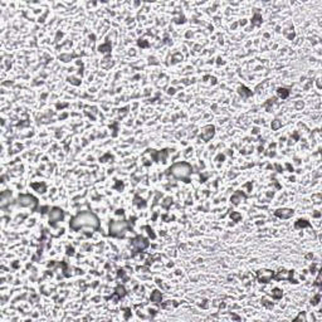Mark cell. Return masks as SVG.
Here are the masks:
<instances>
[{"instance_id": "5", "label": "cell", "mask_w": 322, "mask_h": 322, "mask_svg": "<svg viewBox=\"0 0 322 322\" xmlns=\"http://www.w3.org/2000/svg\"><path fill=\"white\" fill-rule=\"evenodd\" d=\"M131 244H132V247H134V249H135V252H140V250H144L145 248H147L149 247V242H147V239H145L144 237H136L135 239H132L131 240Z\"/></svg>"}, {"instance_id": "13", "label": "cell", "mask_w": 322, "mask_h": 322, "mask_svg": "<svg viewBox=\"0 0 322 322\" xmlns=\"http://www.w3.org/2000/svg\"><path fill=\"white\" fill-rule=\"evenodd\" d=\"M303 226H309V223H307L306 220H297L296 228H303Z\"/></svg>"}, {"instance_id": "18", "label": "cell", "mask_w": 322, "mask_h": 322, "mask_svg": "<svg viewBox=\"0 0 322 322\" xmlns=\"http://www.w3.org/2000/svg\"><path fill=\"white\" fill-rule=\"evenodd\" d=\"M301 318H302V319H304V314H299V316L297 317V319H301Z\"/></svg>"}, {"instance_id": "15", "label": "cell", "mask_w": 322, "mask_h": 322, "mask_svg": "<svg viewBox=\"0 0 322 322\" xmlns=\"http://www.w3.org/2000/svg\"><path fill=\"white\" fill-rule=\"evenodd\" d=\"M116 292H117V294H118L120 297H123V296L126 294V289H125L123 287H121V286H118V287L116 288Z\"/></svg>"}, {"instance_id": "9", "label": "cell", "mask_w": 322, "mask_h": 322, "mask_svg": "<svg viewBox=\"0 0 322 322\" xmlns=\"http://www.w3.org/2000/svg\"><path fill=\"white\" fill-rule=\"evenodd\" d=\"M274 214H276L277 216L282 218V219H287V218H289V216L293 215V210H292V209H278V210H276Z\"/></svg>"}, {"instance_id": "4", "label": "cell", "mask_w": 322, "mask_h": 322, "mask_svg": "<svg viewBox=\"0 0 322 322\" xmlns=\"http://www.w3.org/2000/svg\"><path fill=\"white\" fill-rule=\"evenodd\" d=\"M18 204L22 205V206H30V208H34V206L38 204V200H37L34 196L25 194V195H20V196L18 198Z\"/></svg>"}, {"instance_id": "1", "label": "cell", "mask_w": 322, "mask_h": 322, "mask_svg": "<svg viewBox=\"0 0 322 322\" xmlns=\"http://www.w3.org/2000/svg\"><path fill=\"white\" fill-rule=\"evenodd\" d=\"M71 228L73 230H78L83 226H91L93 229H97L100 226V221H98V218L91 213V211H82L79 214H77L69 223Z\"/></svg>"}, {"instance_id": "6", "label": "cell", "mask_w": 322, "mask_h": 322, "mask_svg": "<svg viewBox=\"0 0 322 322\" xmlns=\"http://www.w3.org/2000/svg\"><path fill=\"white\" fill-rule=\"evenodd\" d=\"M63 216H64V213H63L62 209H59V208H53L52 211H51V214H49V220H51L52 225H54L56 223L61 221V220L63 219Z\"/></svg>"}, {"instance_id": "16", "label": "cell", "mask_w": 322, "mask_h": 322, "mask_svg": "<svg viewBox=\"0 0 322 322\" xmlns=\"http://www.w3.org/2000/svg\"><path fill=\"white\" fill-rule=\"evenodd\" d=\"M319 278H321V274H318V277H317V279H316V286H319V284H321Z\"/></svg>"}, {"instance_id": "8", "label": "cell", "mask_w": 322, "mask_h": 322, "mask_svg": "<svg viewBox=\"0 0 322 322\" xmlns=\"http://www.w3.org/2000/svg\"><path fill=\"white\" fill-rule=\"evenodd\" d=\"M214 131H215L214 126H206V127H204V130L201 131V137H203V140L209 141V140L214 136Z\"/></svg>"}, {"instance_id": "3", "label": "cell", "mask_w": 322, "mask_h": 322, "mask_svg": "<svg viewBox=\"0 0 322 322\" xmlns=\"http://www.w3.org/2000/svg\"><path fill=\"white\" fill-rule=\"evenodd\" d=\"M126 228H127V223L126 221H113L110 225V234L113 235V237L122 235L123 232L126 230Z\"/></svg>"}, {"instance_id": "2", "label": "cell", "mask_w": 322, "mask_h": 322, "mask_svg": "<svg viewBox=\"0 0 322 322\" xmlns=\"http://www.w3.org/2000/svg\"><path fill=\"white\" fill-rule=\"evenodd\" d=\"M169 171L176 177V179H183L186 183H189L188 176L191 174V166L188 162H177L175 165H172Z\"/></svg>"}, {"instance_id": "14", "label": "cell", "mask_w": 322, "mask_h": 322, "mask_svg": "<svg viewBox=\"0 0 322 322\" xmlns=\"http://www.w3.org/2000/svg\"><path fill=\"white\" fill-rule=\"evenodd\" d=\"M272 297H274V298H281V297H282V291L278 289V288H274V289L272 291Z\"/></svg>"}, {"instance_id": "10", "label": "cell", "mask_w": 322, "mask_h": 322, "mask_svg": "<svg viewBox=\"0 0 322 322\" xmlns=\"http://www.w3.org/2000/svg\"><path fill=\"white\" fill-rule=\"evenodd\" d=\"M151 301L157 303V302H161V293L159 291H154L152 294H151Z\"/></svg>"}, {"instance_id": "7", "label": "cell", "mask_w": 322, "mask_h": 322, "mask_svg": "<svg viewBox=\"0 0 322 322\" xmlns=\"http://www.w3.org/2000/svg\"><path fill=\"white\" fill-rule=\"evenodd\" d=\"M272 278H273V272L272 270L263 269V270L258 272V279H259L260 283H268Z\"/></svg>"}, {"instance_id": "17", "label": "cell", "mask_w": 322, "mask_h": 322, "mask_svg": "<svg viewBox=\"0 0 322 322\" xmlns=\"http://www.w3.org/2000/svg\"><path fill=\"white\" fill-rule=\"evenodd\" d=\"M279 127V122L278 121H276L274 123H273V128H278Z\"/></svg>"}, {"instance_id": "12", "label": "cell", "mask_w": 322, "mask_h": 322, "mask_svg": "<svg viewBox=\"0 0 322 322\" xmlns=\"http://www.w3.org/2000/svg\"><path fill=\"white\" fill-rule=\"evenodd\" d=\"M239 93H240V95H244L245 97H248V96L252 95V92H250L248 88H245V87H239Z\"/></svg>"}, {"instance_id": "11", "label": "cell", "mask_w": 322, "mask_h": 322, "mask_svg": "<svg viewBox=\"0 0 322 322\" xmlns=\"http://www.w3.org/2000/svg\"><path fill=\"white\" fill-rule=\"evenodd\" d=\"M278 95H279L282 98H287L288 95H289V92H288L286 88H278Z\"/></svg>"}]
</instances>
